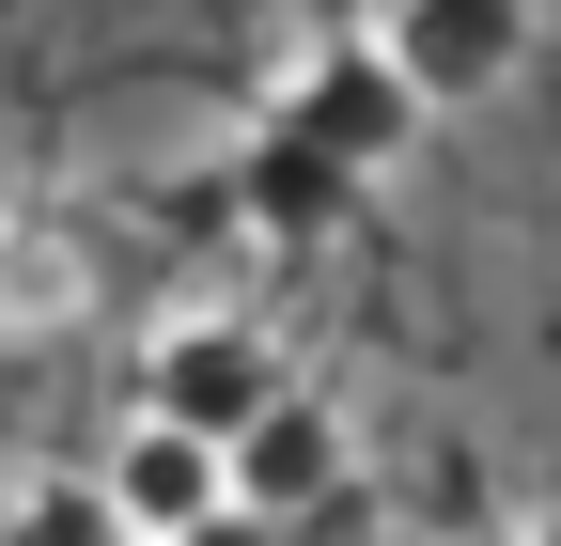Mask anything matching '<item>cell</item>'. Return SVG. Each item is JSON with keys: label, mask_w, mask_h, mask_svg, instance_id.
<instances>
[{"label": "cell", "mask_w": 561, "mask_h": 546, "mask_svg": "<svg viewBox=\"0 0 561 546\" xmlns=\"http://www.w3.org/2000/svg\"><path fill=\"white\" fill-rule=\"evenodd\" d=\"M94 485H110L125 546H203V531L234 515V453H219V437H172V422L125 406V437L94 453Z\"/></svg>", "instance_id": "obj_6"}, {"label": "cell", "mask_w": 561, "mask_h": 546, "mask_svg": "<svg viewBox=\"0 0 561 546\" xmlns=\"http://www.w3.org/2000/svg\"><path fill=\"white\" fill-rule=\"evenodd\" d=\"M280 546H375V485H343L328 515H297V531H280Z\"/></svg>", "instance_id": "obj_9"}, {"label": "cell", "mask_w": 561, "mask_h": 546, "mask_svg": "<svg viewBox=\"0 0 561 546\" xmlns=\"http://www.w3.org/2000/svg\"><path fill=\"white\" fill-rule=\"evenodd\" d=\"M343 485H375V468H359V422H343L328 390H280L265 422L234 437V515H250V531H297V515H328Z\"/></svg>", "instance_id": "obj_5"}, {"label": "cell", "mask_w": 561, "mask_h": 546, "mask_svg": "<svg viewBox=\"0 0 561 546\" xmlns=\"http://www.w3.org/2000/svg\"><path fill=\"white\" fill-rule=\"evenodd\" d=\"M203 546H280V531H250V515H219V531H203Z\"/></svg>", "instance_id": "obj_11"}, {"label": "cell", "mask_w": 561, "mask_h": 546, "mask_svg": "<svg viewBox=\"0 0 561 546\" xmlns=\"http://www.w3.org/2000/svg\"><path fill=\"white\" fill-rule=\"evenodd\" d=\"M515 546H561V500H530V515H515Z\"/></svg>", "instance_id": "obj_10"}, {"label": "cell", "mask_w": 561, "mask_h": 546, "mask_svg": "<svg viewBox=\"0 0 561 546\" xmlns=\"http://www.w3.org/2000/svg\"><path fill=\"white\" fill-rule=\"evenodd\" d=\"M110 250H94V203L79 187H0V344H62L94 312Z\"/></svg>", "instance_id": "obj_4"}, {"label": "cell", "mask_w": 561, "mask_h": 546, "mask_svg": "<svg viewBox=\"0 0 561 546\" xmlns=\"http://www.w3.org/2000/svg\"><path fill=\"white\" fill-rule=\"evenodd\" d=\"M359 32L390 47V79H405L421 110H483V94H515L530 47H546L530 0H375Z\"/></svg>", "instance_id": "obj_3"}, {"label": "cell", "mask_w": 561, "mask_h": 546, "mask_svg": "<svg viewBox=\"0 0 561 546\" xmlns=\"http://www.w3.org/2000/svg\"><path fill=\"white\" fill-rule=\"evenodd\" d=\"M265 125H280V141H312L343 187H390V172L421 157V125H437V110L390 79V47H375V32H312V47H280Z\"/></svg>", "instance_id": "obj_1"}, {"label": "cell", "mask_w": 561, "mask_h": 546, "mask_svg": "<svg viewBox=\"0 0 561 546\" xmlns=\"http://www.w3.org/2000/svg\"><path fill=\"white\" fill-rule=\"evenodd\" d=\"M280 390H297V360H280L265 312H172L157 344H140V422H172V437H219L234 453Z\"/></svg>", "instance_id": "obj_2"}, {"label": "cell", "mask_w": 561, "mask_h": 546, "mask_svg": "<svg viewBox=\"0 0 561 546\" xmlns=\"http://www.w3.org/2000/svg\"><path fill=\"white\" fill-rule=\"evenodd\" d=\"M343 203H359V187H343L312 141H280V125H250V157H234V219L265 235V250H312V235H343Z\"/></svg>", "instance_id": "obj_7"}, {"label": "cell", "mask_w": 561, "mask_h": 546, "mask_svg": "<svg viewBox=\"0 0 561 546\" xmlns=\"http://www.w3.org/2000/svg\"><path fill=\"white\" fill-rule=\"evenodd\" d=\"M0 546H125V515H110L94 468H32V485L0 500Z\"/></svg>", "instance_id": "obj_8"}]
</instances>
